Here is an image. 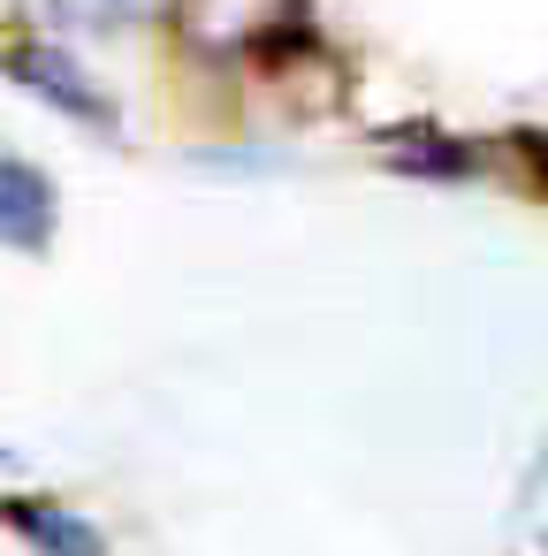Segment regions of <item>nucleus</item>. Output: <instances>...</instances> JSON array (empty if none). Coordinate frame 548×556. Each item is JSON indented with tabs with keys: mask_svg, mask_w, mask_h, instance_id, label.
Instances as JSON below:
<instances>
[{
	"mask_svg": "<svg viewBox=\"0 0 548 556\" xmlns=\"http://www.w3.org/2000/svg\"><path fill=\"white\" fill-rule=\"evenodd\" d=\"M54 9L85 31H138L153 16H176V0H54Z\"/></svg>",
	"mask_w": 548,
	"mask_h": 556,
	"instance_id": "nucleus-6",
	"label": "nucleus"
},
{
	"mask_svg": "<svg viewBox=\"0 0 548 556\" xmlns=\"http://www.w3.org/2000/svg\"><path fill=\"white\" fill-rule=\"evenodd\" d=\"M373 153H381V161H396L404 176H426V184H457V176H472V146L442 138L434 123H411V130H381V138H373Z\"/></svg>",
	"mask_w": 548,
	"mask_h": 556,
	"instance_id": "nucleus-4",
	"label": "nucleus"
},
{
	"mask_svg": "<svg viewBox=\"0 0 548 556\" xmlns=\"http://www.w3.org/2000/svg\"><path fill=\"white\" fill-rule=\"evenodd\" d=\"M9 77H16L24 92H39L54 115H69L77 130H100V138H115V100H107V92L85 77V62H69L62 47H16Z\"/></svg>",
	"mask_w": 548,
	"mask_h": 556,
	"instance_id": "nucleus-2",
	"label": "nucleus"
},
{
	"mask_svg": "<svg viewBox=\"0 0 548 556\" xmlns=\"http://www.w3.org/2000/svg\"><path fill=\"white\" fill-rule=\"evenodd\" d=\"M297 31V0H176V39L214 62L267 54Z\"/></svg>",
	"mask_w": 548,
	"mask_h": 556,
	"instance_id": "nucleus-1",
	"label": "nucleus"
},
{
	"mask_svg": "<svg viewBox=\"0 0 548 556\" xmlns=\"http://www.w3.org/2000/svg\"><path fill=\"white\" fill-rule=\"evenodd\" d=\"M510 548L518 556H548V457L525 472V495H518V518H510Z\"/></svg>",
	"mask_w": 548,
	"mask_h": 556,
	"instance_id": "nucleus-7",
	"label": "nucleus"
},
{
	"mask_svg": "<svg viewBox=\"0 0 548 556\" xmlns=\"http://www.w3.org/2000/svg\"><path fill=\"white\" fill-rule=\"evenodd\" d=\"M9 518H16V533H24L39 556H107L100 526H92V518H77V510H62V503L16 495V503H9Z\"/></svg>",
	"mask_w": 548,
	"mask_h": 556,
	"instance_id": "nucleus-5",
	"label": "nucleus"
},
{
	"mask_svg": "<svg viewBox=\"0 0 548 556\" xmlns=\"http://www.w3.org/2000/svg\"><path fill=\"white\" fill-rule=\"evenodd\" d=\"M0 229H9L16 252H47L54 244V184L31 161H9V176H0Z\"/></svg>",
	"mask_w": 548,
	"mask_h": 556,
	"instance_id": "nucleus-3",
	"label": "nucleus"
}]
</instances>
